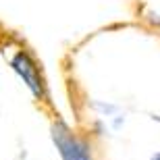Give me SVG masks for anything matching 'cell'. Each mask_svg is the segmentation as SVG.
<instances>
[{
	"label": "cell",
	"instance_id": "obj_1",
	"mask_svg": "<svg viewBox=\"0 0 160 160\" xmlns=\"http://www.w3.org/2000/svg\"><path fill=\"white\" fill-rule=\"evenodd\" d=\"M52 142L62 160H92L89 146L79 139L62 121L52 125Z\"/></svg>",
	"mask_w": 160,
	"mask_h": 160
},
{
	"label": "cell",
	"instance_id": "obj_4",
	"mask_svg": "<svg viewBox=\"0 0 160 160\" xmlns=\"http://www.w3.org/2000/svg\"><path fill=\"white\" fill-rule=\"evenodd\" d=\"M150 160H160V152H156V154H152V158Z\"/></svg>",
	"mask_w": 160,
	"mask_h": 160
},
{
	"label": "cell",
	"instance_id": "obj_2",
	"mask_svg": "<svg viewBox=\"0 0 160 160\" xmlns=\"http://www.w3.org/2000/svg\"><path fill=\"white\" fill-rule=\"evenodd\" d=\"M11 67H12V71L25 81V85L31 89V94L36 96V98H42V94H44L42 77H40V71H38L36 62H33V58H31L29 54L25 52V50L17 52L11 58Z\"/></svg>",
	"mask_w": 160,
	"mask_h": 160
},
{
	"label": "cell",
	"instance_id": "obj_3",
	"mask_svg": "<svg viewBox=\"0 0 160 160\" xmlns=\"http://www.w3.org/2000/svg\"><path fill=\"white\" fill-rule=\"evenodd\" d=\"M94 106L100 108V110H104V112H112V110H117V106H104V104H100V102H96Z\"/></svg>",
	"mask_w": 160,
	"mask_h": 160
},
{
	"label": "cell",
	"instance_id": "obj_5",
	"mask_svg": "<svg viewBox=\"0 0 160 160\" xmlns=\"http://www.w3.org/2000/svg\"><path fill=\"white\" fill-rule=\"evenodd\" d=\"M152 119H154V121H158V123H160V117H156V114H154V117H152Z\"/></svg>",
	"mask_w": 160,
	"mask_h": 160
}]
</instances>
